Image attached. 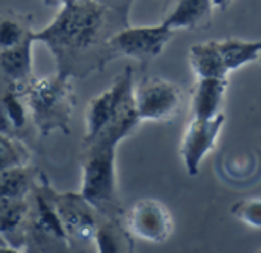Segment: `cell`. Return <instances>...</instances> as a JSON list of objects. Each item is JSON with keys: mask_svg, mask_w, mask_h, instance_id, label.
Wrapping results in <instances>:
<instances>
[{"mask_svg": "<svg viewBox=\"0 0 261 253\" xmlns=\"http://www.w3.org/2000/svg\"><path fill=\"white\" fill-rule=\"evenodd\" d=\"M127 24V12L99 0H84L60 8L47 26L34 29L32 38L47 46L57 75L83 79L104 70L109 64L107 40Z\"/></svg>", "mask_w": 261, "mask_h": 253, "instance_id": "cell-1", "label": "cell"}, {"mask_svg": "<svg viewBox=\"0 0 261 253\" xmlns=\"http://www.w3.org/2000/svg\"><path fill=\"white\" fill-rule=\"evenodd\" d=\"M133 87V69L127 66L104 92L89 101L83 142L102 139L121 144L136 130L141 121L135 108Z\"/></svg>", "mask_w": 261, "mask_h": 253, "instance_id": "cell-2", "label": "cell"}, {"mask_svg": "<svg viewBox=\"0 0 261 253\" xmlns=\"http://www.w3.org/2000/svg\"><path fill=\"white\" fill-rule=\"evenodd\" d=\"M119 144L95 139L83 142L80 194L101 218L124 217L116 183V148Z\"/></svg>", "mask_w": 261, "mask_h": 253, "instance_id": "cell-3", "label": "cell"}, {"mask_svg": "<svg viewBox=\"0 0 261 253\" xmlns=\"http://www.w3.org/2000/svg\"><path fill=\"white\" fill-rule=\"evenodd\" d=\"M23 96L35 131L44 137L54 131L70 133V122L76 107L72 79L60 75L32 78L23 89Z\"/></svg>", "mask_w": 261, "mask_h": 253, "instance_id": "cell-4", "label": "cell"}, {"mask_svg": "<svg viewBox=\"0 0 261 253\" xmlns=\"http://www.w3.org/2000/svg\"><path fill=\"white\" fill-rule=\"evenodd\" d=\"M50 188L49 180L43 174L29 195L31 209L26 228L24 252L67 250L70 247V241L52 205Z\"/></svg>", "mask_w": 261, "mask_h": 253, "instance_id": "cell-5", "label": "cell"}, {"mask_svg": "<svg viewBox=\"0 0 261 253\" xmlns=\"http://www.w3.org/2000/svg\"><path fill=\"white\" fill-rule=\"evenodd\" d=\"M174 31L162 23L158 26H124L116 31L106 44L109 63L118 58H133L144 67L162 53L173 38Z\"/></svg>", "mask_w": 261, "mask_h": 253, "instance_id": "cell-6", "label": "cell"}, {"mask_svg": "<svg viewBox=\"0 0 261 253\" xmlns=\"http://www.w3.org/2000/svg\"><path fill=\"white\" fill-rule=\"evenodd\" d=\"M133 98L141 122H171L180 115L184 105L180 86L159 76H144L133 87Z\"/></svg>", "mask_w": 261, "mask_h": 253, "instance_id": "cell-7", "label": "cell"}, {"mask_svg": "<svg viewBox=\"0 0 261 253\" xmlns=\"http://www.w3.org/2000/svg\"><path fill=\"white\" fill-rule=\"evenodd\" d=\"M50 200L70 246L93 241L101 215L80 192H57L50 188Z\"/></svg>", "mask_w": 261, "mask_h": 253, "instance_id": "cell-8", "label": "cell"}, {"mask_svg": "<svg viewBox=\"0 0 261 253\" xmlns=\"http://www.w3.org/2000/svg\"><path fill=\"white\" fill-rule=\"evenodd\" d=\"M124 221L133 237L148 243L162 244L173 234V218L168 208L154 199L138 200L124 214Z\"/></svg>", "mask_w": 261, "mask_h": 253, "instance_id": "cell-9", "label": "cell"}, {"mask_svg": "<svg viewBox=\"0 0 261 253\" xmlns=\"http://www.w3.org/2000/svg\"><path fill=\"white\" fill-rule=\"evenodd\" d=\"M225 119L223 111L210 119L191 118L180 144V157L190 176H197L203 157L216 145Z\"/></svg>", "mask_w": 261, "mask_h": 253, "instance_id": "cell-10", "label": "cell"}, {"mask_svg": "<svg viewBox=\"0 0 261 253\" xmlns=\"http://www.w3.org/2000/svg\"><path fill=\"white\" fill-rule=\"evenodd\" d=\"M32 128L23 89L0 86V133L24 140Z\"/></svg>", "mask_w": 261, "mask_h": 253, "instance_id": "cell-11", "label": "cell"}, {"mask_svg": "<svg viewBox=\"0 0 261 253\" xmlns=\"http://www.w3.org/2000/svg\"><path fill=\"white\" fill-rule=\"evenodd\" d=\"M29 209V197H0V237L12 252H24Z\"/></svg>", "mask_w": 261, "mask_h": 253, "instance_id": "cell-12", "label": "cell"}, {"mask_svg": "<svg viewBox=\"0 0 261 253\" xmlns=\"http://www.w3.org/2000/svg\"><path fill=\"white\" fill-rule=\"evenodd\" d=\"M213 0H177L162 24L171 31L208 29L213 23Z\"/></svg>", "mask_w": 261, "mask_h": 253, "instance_id": "cell-13", "label": "cell"}, {"mask_svg": "<svg viewBox=\"0 0 261 253\" xmlns=\"http://www.w3.org/2000/svg\"><path fill=\"white\" fill-rule=\"evenodd\" d=\"M228 78H197L191 93V118L210 119L222 113Z\"/></svg>", "mask_w": 261, "mask_h": 253, "instance_id": "cell-14", "label": "cell"}, {"mask_svg": "<svg viewBox=\"0 0 261 253\" xmlns=\"http://www.w3.org/2000/svg\"><path fill=\"white\" fill-rule=\"evenodd\" d=\"M93 244L96 246V252L101 253L133 252L135 249L133 235L127 229L124 217H104L99 220Z\"/></svg>", "mask_w": 261, "mask_h": 253, "instance_id": "cell-15", "label": "cell"}, {"mask_svg": "<svg viewBox=\"0 0 261 253\" xmlns=\"http://www.w3.org/2000/svg\"><path fill=\"white\" fill-rule=\"evenodd\" d=\"M190 66L197 78H226L229 73L216 41L193 44L190 47Z\"/></svg>", "mask_w": 261, "mask_h": 253, "instance_id": "cell-16", "label": "cell"}, {"mask_svg": "<svg viewBox=\"0 0 261 253\" xmlns=\"http://www.w3.org/2000/svg\"><path fill=\"white\" fill-rule=\"evenodd\" d=\"M32 32V15L12 9H0V52L34 40Z\"/></svg>", "mask_w": 261, "mask_h": 253, "instance_id": "cell-17", "label": "cell"}, {"mask_svg": "<svg viewBox=\"0 0 261 253\" xmlns=\"http://www.w3.org/2000/svg\"><path fill=\"white\" fill-rule=\"evenodd\" d=\"M41 177L43 173L29 165L0 171V197L26 199Z\"/></svg>", "mask_w": 261, "mask_h": 253, "instance_id": "cell-18", "label": "cell"}, {"mask_svg": "<svg viewBox=\"0 0 261 253\" xmlns=\"http://www.w3.org/2000/svg\"><path fill=\"white\" fill-rule=\"evenodd\" d=\"M216 46L220 50L229 72L242 67L246 63L258 60L261 52V41H245L239 38L216 40Z\"/></svg>", "mask_w": 261, "mask_h": 253, "instance_id": "cell-19", "label": "cell"}, {"mask_svg": "<svg viewBox=\"0 0 261 253\" xmlns=\"http://www.w3.org/2000/svg\"><path fill=\"white\" fill-rule=\"evenodd\" d=\"M31 151L24 140L0 133V171L29 165Z\"/></svg>", "mask_w": 261, "mask_h": 253, "instance_id": "cell-20", "label": "cell"}, {"mask_svg": "<svg viewBox=\"0 0 261 253\" xmlns=\"http://www.w3.org/2000/svg\"><path fill=\"white\" fill-rule=\"evenodd\" d=\"M231 214L252 228H261V195L236 202L231 206Z\"/></svg>", "mask_w": 261, "mask_h": 253, "instance_id": "cell-21", "label": "cell"}, {"mask_svg": "<svg viewBox=\"0 0 261 253\" xmlns=\"http://www.w3.org/2000/svg\"><path fill=\"white\" fill-rule=\"evenodd\" d=\"M43 2H44V5H47V6L63 8V6L75 5V3H80V2H84V0H43Z\"/></svg>", "mask_w": 261, "mask_h": 253, "instance_id": "cell-22", "label": "cell"}, {"mask_svg": "<svg viewBox=\"0 0 261 253\" xmlns=\"http://www.w3.org/2000/svg\"><path fill=\"white\" fill-rule=\"evenodd\" d=\"M229 2H231V0H213V5H214V6H217V8L225 9V8L229 5Z\"/></svg>", "mask_w": 261, "mask_h": 253, "instance_id": "cell-23", "label": "cell"}, {"mask_svg": "<svg viewBox=\"0 0 261 253\" xmlns=\"http://www.w3.org/2000/svg\"><path fill=\"white\" fill-rule=\"evenodd\" d=\"M3 250H8V252H12L11 249H9V246L3 241V238L0 237V252H3Z\"/></svg>", "mask_w": 261, "mask_h": 253, "instance_id": "cell-24", "label": "cell"}, {"mask_svg": "<svg viewBox=\"0 0 261 253\" xmlns=\"http://www.w3.org/2000/svg\"><path fill=\"white\" fill-rule=\"evenodd\" d=\"M258 61H260V63H261V52H260V57H258Z\"/></svg>", "mask_w": 261, "mask_h": 253, "instance_id": "cell-25", "label": "cell"}]
</instances>
